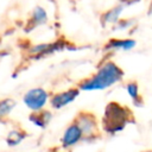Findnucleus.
<instances>
[{
    "mask_svg": "<svg viewBox=\"0 0 152 152\" xmlns=\"http://www.w3.org/2000/svg\"><path fill=\"white\" fill-rule=\"evenodd\" d=\"M124 77V69L114 61L108 58L101 62L90 76L80 80L76 86L80 88L81 91H101L120 83Z\"/></svg>",
    "mask_w": 152,
    "mask_h": 152,
    "instance_id": "1",
    "label": "nucleus"
},
{
    "mask_svg": "<svg viewBox=\"0 0 152 152\" xmlns=\"http://www.w3.org/2000/svg\"><path fill=\"white\" fill-rule=\"evenodd\" d=\"M134 122L135 118L129 107L119 103L118 101H110L106 104L100 121L101 129L107 135H115Z\"/></svg>",
    "mask_w": 152,
    "mask_h": 152,
    "instance_id": "2",
    "label": "nucleus"
},
{
    "mask_svg": "<svg viewBox=\"0 0 152 152\" xmlns=\"http://www.w3.org/2000/svg\"><path fill=\"white\" fill-rule=\"evenodd\" d=\"M69 42L63 38H58L53 42L39 43L30 45L26 50V58L28 61H39L42 58H46L51 55H55L59 51H63L68 48Z\"/></svg>",
    "mask_w": 152,
    "mask_h": 152,
    "instance_id": "3",
    "label": "nucleus"
},
{
    "mask_svg": "<svg viewBox=\"0 0 152 152\" xmlns=\"http://www.w3.org/2000/svg\"><path fill=\"white\" fill-rule=\"evenodd\" d=\"M74 121L81 128L84 140L90 141V140H95V139L100 138L101 124L94 113H91L89 110H80L75 115Z\"/></svg>",
    "mask_w": 152,
    "mask_h": 152,
    "instance_id": "4",
    "label": "nucleus"
},
{
    "mask_svg": "<svg viewBox=\"0 0 152 152\" xmlns=\"http://www.w3.org/2000/svg\"><path fill=\"white\" fill-rule=\"evenodd\" d=\"M51 93L43 87H33L27 89L23 95V103L31 112H39L46 108L50 102Z\"/></svg>",
    "mask_w": 152,
    "mask_h": 152,
    "instance_id": "5",
    "label": "nucleus"
},
{
    "mask_svg": "<svg viewBox=\"0 0 152 152\" xmlns=\"http://www.w3.org/2000/svg\"><path fill=\"white\" fill-rule=\"evenodd\" d=\"M81 94V90L77 86H74V87H70V88H66L64 90H61V91H56V93H52L51 96H50V107L55 110H59L71 103H74L77 97L80 96Z\"/></svg>",
    "mask_w": 152,
    "mask_h": 152,
    "instance_id": "6",
    "label": "nucleus"
},
{
    "mask_svg": "<svg viewBox=\"0 0 152 152\" xmlns=\"http://www.w3.org/2000/svg\"><path fill=\"white\" fill-rule=\"evenodd\" d=\"M83 140H84V137H83L81 128L72 120L70 124L66 125V127L64 128V131L61 135V139H59L61 148L62 150H71L72 147H75Z\"/></svg>",
    "mask_w": 152,
    "mask_h": 152,
    "instance_id": "7",
    "label": "nucleus"
},
{
    "mask_svg": "<svg viewBox=\"0 0 152 152\" xmlns=\"http://www.w3.org/2000/svg\"><path fill=\"white\" fill-rule=\"evenodd\" d=\"M48 21H49V14H48L46 10L43 6L37 5L31 10L24 30H25V32H31L39 26L46 25Z\"/></svg>",
    "mask_w": 152,
    "mask_h": 152,
    "instance_id": "8",
    "label": "nucleus"
},
{
    "mask_svg": "<svg viewBox=\"0 0 152 152\" xmlns=\"http://www.w3.org/2000/svg\"><path fill=\"white\" fill-rule=\"evenodd\" d=\"M135 46H137V40L131 38V37H127V38H110L104 43V45L102 46V50L107 53L116 52V51L128 52V51H132Z\"/></svg>",
    "mask_w": 152,
    "mask_h": 152,
    "instance_id": "9",
    "label": "nucleus"
},
{
    "mask_svg": "<svg viewBox=\"0 0 152 152\" xmlns=\"http://www.w3.org/2000/svg\"><path fill=\"white\" fill-rule=\"evenodd\" d=\"M126 6L121 4H116L115 6L106 10L101 15H100V23L103 27H113L121 18L122 13L125 11Z\"/></svg>",
    "mask_w": 152,
    "mask_h": 152,
    "instance_id": "10",
    "label": "nucleus"
},
{
    "mask_svg": "<svg viewBox=\"0 0 152 152\" xmlns=\"http://www.w3.org/2000/svg\"><path fill=\"white\" fill-rule=\"evenodd\" d=\"M52 118H53L52 112L46 108L43 110H39V112H31L28 114V121L33 126H36L40 129H45L50 125Z\"/></svg>",
    "mask_w": 152,
    "mask_h": 152,
    "instance_id": "11",
    "label": "nucleus"
},
{
    "mask_svg": "<svg viewBox=\"0 0 152 152\" xmlns=\"http://www.w3.org/2000/svg\"><path fill=\"white\" fill-rule=\"evenodd\" d=\"M27 137H28V134L25 129H23L20 127H14L7 133V135L5 138V142L8 147H15V146L20 145Z\"/></svg>",
    "mask_w": 152,
    "mask_h": 152,
    "instance_id": "12",
    "label": "nucleus"
},
{
    "mask_svg": "<svg viewBox=\"0 0 152 152\" xmlns=\"http://www.w3.org/2000/svg\"><path fill=\"white\" fill-rule=\"evenodd\" d=\"M125 90H126L127 95L131 97V100L135 107H142L144 106V99L140 94V87H139L138 82L128 81L125 84Z\"/></svg>",
    "mask_w": 152,
    "mask_h": 152,
    "instance_id": "13",
    "label": "nucleus"
},
{
    "mask_svg": "<svg viewBox=\"0 0 152 152\" xmlns=\"http://www.w3.org/2000/svg\"><path fill=\"white\" fill-rule=\"evenodd\" d=\"M15 101L11 97H5L0 100V122L8 119V116L15 108Z\"/></svg>",
    "mask_w": 152,
    "mask_h": 152,
    "instance_id": "14",
    "label": "nucleus"
},
{
    "mask_svg": "<svg viewBox=\"0 0 152 152\" xmlns=\"http://www.w3.org/2000/svg\"><path fill=\"white\" fill-rule=\"evenodd\" d=\"M135 25H137V20L135 19H132V18H121L112 28L115 30V31L125 32V31H131Z\"/></svg>",
    "mask_w": 152,
    "mask_h": 152,
    "instance_id": "15",
    "label": "nucleus"
},
{
    "mask_svg": "<svg viewBox=\"0 0 152 152\" xmlns=\"http://www.w3.org/2000/svg\"><path fill=\"white\" fill-rule=\"evenodd\" d=\"M140 0H118V4H121L126 7H129V6H133L135 4H138Z\"/></svg>",
    "mask_w": 152,
    "mask_h": 152,
    "instance_id": "16",
    "label": "nucleus"
},
{
    "mask_svg": "<svg viewBox=\"0 0 152 152\" xmlns=\"http://www.w3.org/2000/svg\"><path fill=\"white\" fill-rule=\"evenodd\" d=\"M48 152H58V148H51V150H49Z\"/></svg>",
    "mask_w": 152,
    "mask_h": 152,
    "instance_id": "17",
    "label": "nucleus"
},
{
    "mask_svg": "<svg viewBox=\"0 0 152 152\" xmlns=\"http://www.w3.org/2000/svg\"><path fill=\"white\" fill-rule=\"evenodd\" d=\"M142 152H152V150H145V151H142Z\"/></svg>",
    "mask_w": 152,
    "mask_h": 152,
    "instance_id": "18",
    "label": "nucleus"
}]
</instances>
